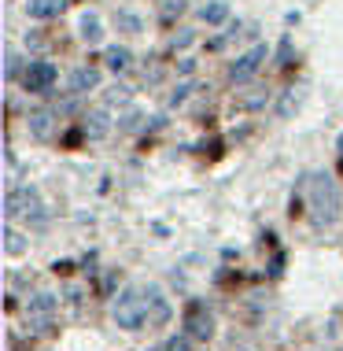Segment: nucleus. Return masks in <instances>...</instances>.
<instances>
[{
    "label": "nucleus",
    "mask_w": 343,
    "mask_h": 351,
    "mask_svg": "<svg viewBox=\"0 0 343 351\" xmlns=\"http://www.w3.org/2000/svg\"><path fill=\"white\" fill-rule=\"evenodd\" d=\"M155 351H166V344H163V348H155Z\"/></svg>",
    "instance_id": "c85d7f7f"
},
{
    "label": "nucleus",
    "mask_w": 343,
    "mask_h": 351,
    "mask_svg": "<svg viewBox=\"0 0 343 351\" xmlns=\"http://www.w3.org/2000/svg\"><path fill=\"white\" fill-rule=\"evenodd\" d=\"M100 85V71L97 67H78L71 74V93H89Z\"/></svg>",
    "instance_id": "f8f14e48"
},
{
    "label": "nucleus",
    "mask_w": 343,
    "mask_h": 351,
    "mask_svg": "<svg viewBox=\"0 0 343 351\" xmlns=\"http://www.w3.org/2000/svg\"><path fill=\"white\" fill-rule=\"evenodd\" d=\"M188 93H196V82H181L174 93H170V108H177V104L188 100Z\"/></svg>",
    "instance_id": "a211bd4d"
},
{
    "label": "nucleus",
    "mask_w": 343,
    "mask_h": 351,
    "mask_svg": "<svg viewBox=\"0 0 343 351\" xmlns=\"http://www.w3.org/2000/svg\"><path fill=\"white\" fill-rule=\"evenodd\" d=\"M4 78H8V82L18 78V52H15V49L4 52Z\"/></svg>",
    "instance_id": "aec40b11"
},
{
    "label": "nucleus",
    "mask_w": 343,
    "mask_h": 351,
    "mask_svg": "<svg viewBox=\"0 0 343 351\" xmlns=\"http://www.w3.org/2000/svg\"><path fill=\"white\" fill-rule=\"evenodd\" d=\"M52 85H55V67H52V63L37 60V63L26 67V74H23V89L26 93H49Z\"/></svg>",
    "instance_id": "0eeeda50"
},
{
    "label": "nucleus",
    "mask_w": 343,
    "mask_h": 351,
    "mask_svg": "<svg viewBox=\"0 0 343 351\" xmlns=\"http://www.w3.org/2000/svg\"><path fill=\"white\" fill-rule=\"evenodd\" d=\"M266 100H270L266 93H255V97H240V108H244V111H255V108H262Z\"/></svg>",
    "instance_id": "5701e85b"
},
{
    "label": "nucleus",
    "mask_w": 343,
    "mask_h": 351,
    "mask_svg": "<svg viewBox=\"0 0 343 351\" xmlns=\"http://www.w3.org/2000/svg\"><path fill=\"white\" fill-rule=\"evenodd\" d=\"M55 311H60V300L52 296V292H34L30 300H26V322H30L34 333H52L55 326Z\"/></svg>",
    "instance_id": "7ed1b4c3"
},
{
    "label": "nucleus",
    "mask_w": 343,
    "mask_h": 351,
    "mask_svg": "<svg viewBox=\"0 0 343 351\" xmlns=\"http://www.w3.org/2000/svg\"><path fill=\"white\" fill-rule=\"evenodd\" d=\"M336 148H340V156H343V134H340V141H336Z\"/></svg>",
    "instance_id": "cd10ccee"
},
{
    "label": "nucleus",
    "mask_w": 343,
    "mask_h": 351,
    "mask_svg": "<svg viewBox=\"0 0 343 351\" xmlns=\"http://www.w3.org/2000/svg\"><path fill=\"white\" fill-rule=\"evenodd\" d=\"M144 296H148V326H166V322H170V303H166V296L155 289V285H148Z\"/></svg>",
    "instance_id": "6e6552de"
},
{
    "label": "nucleus",
    "mask_w": 343,
    "mask_h": 351,
    "mask_svg": "<svg viewBox=\"0 0 343 351\" xmlns=\"http://www.w3.org/2000/svg\"><path fill=\"white\" fill-rule=\"evenodd\" d=\"M140 126V111H129L126 119H122V130H137Z\"/></svg>",
    "instance_id": "393cba45"
},
{
    "label": "nucleus",
    "mask_w": 343,
    "mask_h": 351,
    "mask_svg": "<svg viewBox=\"0 0 343 351\" xmlns=\"http://www.w3.org/2000/svg\"><path fill=\"white\" fill-rule=\"evenodd\" d=\"M281 270H284V255H273V263H270V274H273V278H281Z\"/></svg>",
    "instance_id": "a878e982"
},
{
    "label": "nucleus",
    "mask_w": 343,
    "mask_h": 351,
    "mask_svg": "<svg viewBox=\"0 0 343 351\" xmlns=\"http://www.w3.org/2000/svg\"><path fill=\"white\" fill-rule=\"evenodd\" d=\"M111 315H114V322H118V329L137 333V329L148 322V296H144V289H122L118 296H114V303H111Z\"/></svg>",
    "instance_id": "f03ea898"
},
{
    "label": "nucleus",
    "mask_w": 343,
    "mask_h": 351,
    "mask_svg": "<svg viewBox=\"0 0 343 351\" xmlns=\"http://www.w3.org/2000/svg\"><path fill=\"white\" fill-rule=\"evenodd\" d=\"M81 130H85V137H89V141H103L111 134V115H107V111H89Z\"/></svg>",
    "instance_id": "1a4fd4ad"
},
{
    "label": "nucleus",
    "mask_w": 343,
    "mask_h": 351,
    "mask_svg": "<svg viewBox=\"0 0 343 351\" xmlns=\"http://www.w3.org/2000/svg\"><path fill=\"white\" fill-rule=\"evenodd\" d=\"M199 19H203L207 26H222L229 19V4H225V0H211V4L199 8Z\"/></svg>",
    "instance_id": "4468645a"
},
{
    "label": "nucleus",
    "mask_w": 343,
    "mask_h": 351,
    "mask_svg": "<svg viewBox=\"0 0 343 351\" xmlns=\"http://www.w3.org/2000/svg\"><path fill=\"white\" fill-rule=\"evenodd\" d=\"M66 8V0H30L26 4V15L30 19H55Z\"/></svg>",
    "instance_id": "ddd939ff"
},
{
    "label": "nucleus",
    "mask_w": 343,
    "mask_h": 351,
    "mask_svg": "<svg viewBox=\"0 0 343 351\" xmlns=\"http://www.w3.org/2000/svg\"><path fill=\"white\" fill-rule=\"evenodd\" d=\"M126 100H129L126 85H111V89H107V104H126Z\"/></svg>",
    "instance_id": "4be33fe9"
},
{
    "label": "nucleus",
    "mask_w": 343,
    "mask_h": 351,
    "mask_svg": "<svg viewBox=\"0 0 343 351\" xmlns=\"http://www.w3.org/2000/svg\"><path fill=\"white\" fill-rule=\"evenodd\" d=\"M266 56H270V49H266V45L247 49L244 56H236V63L229 67V78H233V82H251L255 74H259V67L266 63Z\"/></svg>",
    "instance_id": "39448f33"
},
{
    "label": "nucleus",
    "mask_w": 343,
    "mask_h": 351,
    "mask_svg": "<svg viewBox=\"0 0 343 351\" xmlns=\"http://www.w3.org/2000/svg\"><path fill=\"white\" fill-rule=\"evenodd\" d=\"M307 207H310V222L318 226V230L340 222L343 193H340V185L332 182V174H310L307 178Z\"/></svg>",
    "instance_id": "f257e3e1"
},
{
    "label": "nucleus",
    "mask_w": 343,
    "mask_h": 351,
    "mask_svg": "<svg viewBox=\"0 0 343 351\" xmlns=\"http://www.w3.org/2000/svg\"><path fill=\"white\" fill-rule=\"evenodd\" d=\"M185 329H188V337H192V340H211V337H214V318H211V311H207L203 303H188V311H185Z\"/></svg>",
    "instance_id": "423d86ee"
},
{
    "label": "nucleus",
    "mask_w": 343,
    "mask_h": 351,
    "mask_svg": "<svg viewBox=\"0 0 343 351\" xmlns=\"http://www.w3.org/2000/svg\"><path fill=\"white\" fill-rule=\"evenodd\" d=\"M118 30H126V34H140V19L133 15V12H118Z\"/></svg>",
    "instance_id": "6ab92c4d"
},
{
    "label": "nucleus",
    "mask_w": 343,
    "mask_h": 351,
    "mask_svg": "<svg viewBox=\"0 0 343 351\" xmlns=\"http://www.w3.org/2000/svg\"><path fill=\"white\" fill-rule=\"evenodd\" d=\"M52 130H55V111H49V108L30 111V134H34L37 141H49Z\"/></svg>",
    "instance_id": "9d476101"
},
{
    "label": "nucleus",
    "mask_w": 343,
    "mask_h": 351,
    "mask_svg": "<svg viewBox=\"0 0 343 351\" xmlns=\"http://www.w3.org/2000/svg\"><path fill=\"white\" fill-rule=\"evenodd\" d=\"M4 252H8V255H23V252H26V237L18 233L12 222L4 226Z\"/></svg>",
    "instance_id": "f3484780"
},
{
    "label": "nucleus",
    "mask_w": 343,
    "mask_h": 351,
    "mask_svg": "<svg viewBox=\"0 0 343 351\" xmlns=\"http://www.w3.org/2000/svg\"><path fill=\"white\" fill-rule=\"evenodd\" d=\"M78 34H81L85 45H100V41H103V23H100V15L85 12V15L78 19Z\"/></svg>",
    "instance_id": "9b49d317"
},
{
    "label": "nucleus",
    "mask_w": 343,
    "mask_h": 351,
    "mask_svg": "<svg viewBox=\"0 0 343 351\" xmlns=\"http://www.w3.org/2000/svg\"><path fill=\"white\" fill-rule=\"evenodd\" d=\"M299 108H303V93H299V89H288V93L277 100V115H281V119H292Z\"/></svg>",
    "instance_id": "dca6fc26"
},
{
    "label": "nucleus",
    "mask_w": 343,
    "mask_h": 351,
    "mask_svg": "<svg viewBox=\"0 0 343 351\" xmlns=\"http://www.w3.org/2000/svg\"><path fill=\"white\" fill-rule=\"evenodd\" d=\"M288 60H292V37H284L281 49H277V63H281V67H288Z\"/></svg>",
    "instance_id": "b1692460"
},
{
    "label": "nucleus",
    "mask_w": 343,
    "mask_h": 351,
    "mask_svg": "<svg viewBox=\"0 0 343 351\" xmlns=\"http://www.w3.org/2000/svg\"><path fill=\"white\" fill-rule=\"evenodd\" d=\"M103 63H107L111 71H126L133 63V52L126 49V45H111V49L103 52Z\"/></svg>",
    "instance_id": "2eb2a0df"
},
{
    "label": "nucleus",
    "mask_w": 343,
    "mask_h": 351,
    "mask_svg": "<svg viewBox=\"0 0 343 351\" xmlns=\"http://www.w3.org/2000/svg\"><path fill=\"white\" fill-rule=\"evenodd\" d=\"M166 351H192V337H188V333L170 337V340H166Z\"/></svg>",
    "instance_id": "412c9836"
},
{
    "label": "nucleus",
    "mask_w": 343,
    "mask_h": 351,
    "mask_svg": "<svg viewBox=\"0 0 343 351\" xmlns=\"http://www.w3.org/2000/svg\"><path fill=\"white\" fill-rule=\"evenodd\" d=\"M30 218L37 215L41 218V196H37V189L34 185H23V189H8V196H4V218L12 222V218Z\"/></svg>",
    "instance_id": "20e7f679"
},
{
    "label": "nucleus",
    "mask_w": 343,
    "mask_h": 351,
    "mask_svg": "<svg viewBox=\"0 0 343 351\" xmlns=\"http://www.w3.org/2000/svg\"><path fill=\"white\" fill-rule=\"evenodd\" d=\"M177 49H188V45H192V34H188V30H181V37H177Z\"/></svg>",
    "instance_id": "bb28decb"
}]
</instances>
